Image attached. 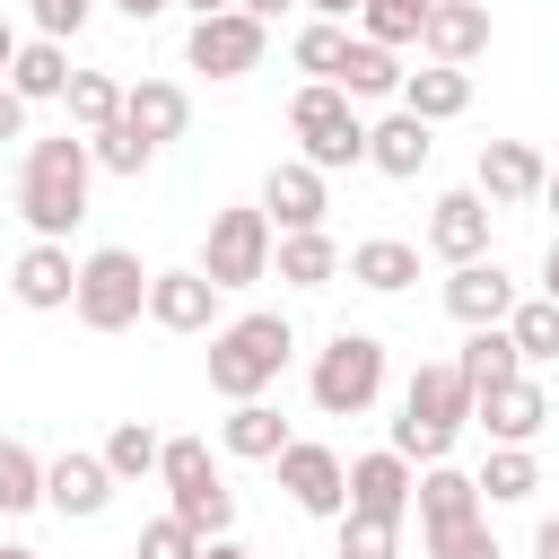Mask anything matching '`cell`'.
Instances as JSON below:
<instances>
[{
	"label": "cell",
	"mask_w": 559,
	"mask_h": 559,
	"mask_svg": "<svg viewBox=\"0 0 559 559\" xmlns=\"http://www.w3.org/2000/svg\"><path fill=\"white\" fill-rule=\"evenodd\" d=\"M87 183H96V148H87V131H79V140H70V131L35 140L26 166H17V218H26L35 236H61V245H70V227L87 218Z\"/></svg>",
	"instance_id": "cell-1"
},
{
	"label": "cell",
	"mask_w": 559,
	"mask_h": 559,
	"mask_svg": "<svg viewBox=\"0 0 559 559\" xmlns=\"http://www.w3.org/2000/svg\"><path fill=\"white\" fill-rule=\"evenodd\" d=\"M463 428H472V384H463V367H454V358H428V367L402 384L393 445H402L411 463H445Z\"/></svg>",
	"instance_id": "cell-2"
},
{
	"label": "cell",
	"mask_w": 559,
	"mask_h": 559,
	"mask_svg": "<svg viewBox=\"0 0 559 559\" xmlns=\"http://www.w3.org/2000/svg\"><path fill=\"white\" fill-rule=\"evenodd\" d=\"M288 349H297L288 314H236V323H218V332H210V393H227V402H262V393L280 384Z\"/></svg>",
	"instance_id": "cell-3"
},
{
	"label": "cell",
	"mask_w": 559,
	"mask_h": 559,
	"mask_svg": "<svg viewBox=\"0 0 559 559\" xmlns=\"http://www.w3.org/2000/svg\"><path fill=\"white\" fill-rule=\"evenodd\" d=\"M288 131H297L306 166H323V175L367 166V122H358V96H349V87H332V79H306V87L288 96Z\"/></svg>",
	"instance_id": "cell-4"
},
{
	"label": "cell",
	"mask_w": 559,
	"mask_h": 559,
	"mask_svg": "<svg viewBox=\"0 0 559 559\" xmlns=\"http://www.w3.org/2000/svg\"><path fill=\"white\" fill-rule=\"evenodd\" d=\"M70 314H79L87 332H131V323L148 314V271H140V253H131V245L79 253V297H70Z\"/></svg>",
	"instance_id": "cell-5"
},
{
	"label": "cell",
	"mask_w": 559,
	"mask_h": 559,
	"mask_svg": "<svg viewBox=\"0 0 559 559\" xmlns=\"http://www.w3.org/2000/svg\"><path fill=\"white\" fill-rule=\"evenodd\" d=\"M314 411L323 419H358V411H376V393H384V341L376 332H332L323 349H314Z\"/></svg>",
	"instance_id": "cell-6"
},
{
	"label": "cell",
	"mask_w": 559,
	"mask_h": 559,
	"mask_svg": "<svg viewBox=\"0 0 559 559\" xmlns=\"http://www.w3.org/2000/svg\"><path fill=\"white\" fill-rule=\"evenodd\" d=\"M157 480H166L175 515H183L201 542L236 524V489L218 480V463H210V445H201V437H166V454H157Z\"/></svg>",
	"instance_id": "cell-7"
},
{
	"label": "cell",
	"mask_w": 559,
	"mask_h": 559,
	"mask_svg": "<svg viewBox=\"0 0 559 559\" xmlns=\"http://www.w3.org/2000/svg\"><path fill=\"white\" fill-rule=\"evenodd\" d=\"M271 253H280V227H271L262 201H253V210H218L210 236H201V271H210L218 288H253V280H271Z\"/></svg>",
	"instance_id": "cell-8"
},
{
	"label": "cell",
	"mask_w": 559,
	"mask_h": 559,
	"mask_svg": "<svg viewBox=\"0 0 559 559\" xmlns=\"http://www.w3.org/2000/svg\"><path fill=\"white\" fill-rule=\"evenodd\" d=\"M262 52H271V17H253V9L192 17V35H183V61L210 79H245V70H262Z\"/></svg>",
	"instance_id": "cell-9"
},
{
	"label": "cell",
	"mask_w": 559,
	"mask_h": 559,
	"mask_svg": "<svg viewBox=\"0 0 559 559\" xmlns=\"http://www.w3.org/2000/svg\"><path fill=\"white\" fill-rule=\"evenodd\" d=\"M271 472H280V489H288V507H297V515H332V524H341V507H349V463H341L332 445L288 437Z\"/></svg>",
	"instance_id": "cell-10"
},
{
	"label": "cell",
	"mask_w": 559,
	"mask_h": 559,
	"mask_svg": "<svg viewBox=\"0 0 559 559\" xmlns=\"http://www.w3.org/2000/svg\"><path fill=\"white\" fill-rule=\"evenodd\" d=\"M114 489H122V480H114V463H105V454H87V445H70V454H52V463H44V507H52V515H70V524L105 515V507H114Z\"/></svg>",
	"instance_id": "cell-11"
},
{
	"label": "cell",
	"mask_w": 559,
	"mask_h": 559,
	"mask_svg": "<svg viewBox=\"0 0 559 559\" xmlns=\"http://www.w3.org/2000/svg\"><path fill=\"white\" fill-rule=\"evenodd\" d=\"M9 297H17L26 314H61V306L79 297V262H70V245H61V236H35V245L9 262Z\"/></svg>",
	"instance_id": "cell-12"
},
{
	"label": "cell",
	"mask_w": 559,
	"mask_h": 559,
	"mask_svg": "<svg viewBox=\"0 0 559 559\" xmlns=\"http://www.w3.org/2000/svg\"><path fill=\"white\" fill-rule=\"evenodd\" d=\"M218 280L192 262V271H148V323L157 332H210L218 323Z\"/></svg>",
	"instance_id": "cell-13"
},
{
	"label": "cell",
	"mask_w": 559,
	"mask_h": 559,
	"mask_svg": "<svg viewBox=\"0 0 559 559\" xmlns=\"http://www.w3.org/2000/svg\"><path fill=\"white\" fill-rule=\"evenodd\" d=\"M472 428H489V445H533L550 428V393L533 376H507V384H489L472 402Z\"/></svg>",
	"instance_id": "cell-14"
},
{
	"label": "cell",
	"mask_w": 559,
	"mask_h": 559,
	"mask_svg": "<svg viewBox=\"0 0 559 559\" xmlns=\"http://www.w3.org/2000/svg\"><path fill=\"white\" fill-rule=\"evenodd\" d=\"M542 148L533 140H480V166H472V183L489 192V210H524V201H542Z\"/></svg>",
	"instance_id": "cell-15"
},
{
	"label": "cell",
	"mask_w": 559,
	"mask_h": 559,
	"mask_svg": "<svg viewBox=\"0 0 559 559\" xmlns=\"http://www.w3.org/2000/svg\"><path fill=\"white\" fill-rule=\"evenodd\" d=\"M411 489H419V472H411V454H402V445H376V454H358V463H349V507H358V515L402 524V515H411Z\"/></svg>",
	"instance_id": "cell-16"
},
{
	"label": "cell",
	"mask_w": 559,
	"mask_h": 559,
	"mask_svg": "<svg viewBox=\"0 0 559 559\" xmlns=\"http://www.w3.org/2000/svg\"><path fill=\"white\" fill-rule=\"evenodd\" d=\"M262 210H271V227H280V236H297V227H323V210H332V192H323V166H306V157H280V166L262 175Z\"/></svg>",
	"instance_id": "cell-17"
},
{
	"label": "cell",
	"mask_w": 559,
	"mask_h": 559,
	"mask_svg": "<svg viewBox=\"0 0 559 559\" xmlns=\"http://www.w3.org/2000/svg\"><path fill=\"white\" fill-rule=\"evenodd\" d=\"M428 253H445V262H480V253H489V192H480V183L437 192V210H428Z\"/></svg>",
	"instance_id": "cell-18"
},
{
	"label": "cell",
	"mask_w": 559,
	"mask_h": 559,
	"mask_svg": "<svg viewBox=\"0 0 559 559\" xmlns=\"http://www.w3.org/2000/svg\"><path fill=\"white\" fill-rule=\"evenodd\" d=\"M445 314L463 323V332H480V323H507L515 314V280L480 253V262H454V280H445Z\"/></svg>",
	"instance_id": "cell-19"
},
{
	"label": "cell",
	"mask_w": 559,
	"mask_h": 559,
	"mask_svg": "<svg viewBox=\"0 0 559 559\" xmlns=\"http://www.w3.org/2000/svg\"><path fill=\"white\" fill-rule=\"evenodd\" d=\"M419 52H428V61L472 70V61L489 52V0H437V9H428V26H419Z\"/></svg>",
	"instance_id": "cell-20"
},
{
	"label": "cell",
	"mask_w": 559,
	"mask_h": 559,
	"mask_svg": "<svg viewBox=\"0 0 559 559\" xmlns=\"http://www.w3.org/2000/svg\"><path fill=\"white\" fill-rule=\"evenodd\" d=\"M428 131H437V122H419L411 105H402V114H384V122H367V166H376V175H393V183H411V175L428 166V148H437Z\"/></svg>",
	"instance_id": "cell-21"
},
{
	"label": "cell",
	"mask_w": 559,
	"mask_h": 559,
	"mask_svg": "<svg viewBox=\"0 0 559 559\" xmlns=\"http://www.w3.org/2000/svg\"><path fill=\"white\" fill-rule=\"evenodd\" d=\"M411 507H419V533H437V524H463V515H480V480H472V472H454V463H419V489H411Z\"/></svg>",
	"instance_id": "cell-22"
},
{
	"label": "cell",
	"mask_w": 559,
	"mask_h": 559,
	"mask_svg": "<svg viewBox=\"0 0 559 559\" xmlns=\"http://www.w3.org/2000/svg\"><path fill=\"white\" fill-rule=\"evenodd\" d=\"M358 288H376V297H402L411 280H419V245H402V236H367V245H349V262H341Z\"/></svg>",
	"instance_id": "cell-23"
},
{
	"label": "cell",
	"mask_w": 559,
	"mask_h": 559,
	"mask_svg": "<svg viewBox=\"0 0 559 559\" xmlns=\"http://www.w3.org/2000/svg\"><path fill=\"white\" fill-rule=\"evenodd\" d=\"M218 445H227L236 463H280V445H288V419H280L271 402H227V419H218Z\"/></svg>",
	"instance_id": "cell-24"
},
{
	"label": "cell",
	"mask_w": 559,
	"mask_h": 559,
	"mask_svg": "<svg viewBox=\"0 0 559 559\" xmlns=\"http://www.w3.org/2000/svg\"><path fill=\"white\" fill-rule=\"evenodd\" d=\"M122 122H140V131L166 148V140H183V122H192V96H183L175 79H140V87H122Z\"/></svg>",
	"instance_id": "cell-25"
},
{
	"label": "cell",
	"mask_w": 559,
	"mask_h": 559,
	"mask_svg": "<svg viewBox=\"0 0 559 559\" xmlns=\"http://www.w3.org/2000/svg\"><path fill=\"white\" fill-rule=\"evenodd\" d=\"M341 262H349V253H341L323 227H297V236H280V253H271V271H280L288 288H332Z\"/></svg>",
	"instance_id": "cell-26"
},
{
	"label": "cell",
	"mask_w": 559,
	"mask_h": 559,
	"mask_svg": "<svg viewBox=\"0 0 559 559\" xmlns=\"http://www.w3.org/2000/svg\"><path fill=\"white\" fill-rule=\"evenodd\" d=\"M9 87H17L26 105H44V96H70V44H61V35H35V44H17V61H9Z\"/></svg>",
	"instance_id": "cell-27"
},
{
	"label": "cell",
	"mask_w": 559,
	"mask_h": 559,
	"mask_svg": "<svg viewBox=\"0 0 559 559\" xmlns=\"http://www.w3.org/2000/svg\"><path fill=\"white\" fill-rule=\"evenodd\" d=\"M402 105H411L419 122H454V114L472 105V70H454V61H428V70H411V79H402Z\"/></svg>",
	"instance_id": "cell-28"
},
{
	"label": "cell",
	"mask_w": 559,
	"mask_h": 559,
	"mask_svg": "<svg viewBox=\"0 0 559 559\" xmlns=\"http://www.w3.org/2000/svg\"><path fill=\"white\" fill-rule=\"evenodd\" d=\"M454 367H463V384H472V402H480L489 384L524 376V349H515V332H507V323H480V332L463 341V358H454Z\"/></svg>",
	"instance_id": "cell-29"
},
{
	"label": "cell",
	"mask_w": 559,
	"mask_h": 559,
	"mask_svg": "<svg viewBox=\"0 0 559 559\" xmlns=\"http://www.w3.org/2000/svg\"><path fill=\"white\" fill-rule=\"evenodd\" d=\"M472 480H480V507H524L542 489V463H533V445H489V463Z\"/></svg>",
	"instance_id": "cell-30"
},
{
	"label": "cell",
	"mask_w": 559,
	"mask_h": 559,
	"mask_svg": "<svg viewBox=\"0 0 559 559\" xmlns=\"http://www.w3.org/2000/svg\"><path fill=\"white\" fill-rule=\"evenodd\" d=\"M402 61H393V44H376V35H349V61H341V79L332 87H349V96H402Z\"/></svg>",
	"instance_id": "cell-31"
},
{
	"label": "cell",
	"mask_w": 559,
	"mask_h": 559,
	"mask_svg": "<svg viewBox=\"0 0 559 559\" xmlns=\"http://www.w3.org/2000/svg\"><path fill=\"white\" fill-rule=\"evenodd\" d=\"M507 332H515L524 367H550V358H559V297H515Z\"/></svg>",
	"instance_id": "cell-32"
},
{
	"label": "cell",
	"mask_w": 559,
	"mask_h": 559,
	"mask_svg": "<svg viewBox=\"0 0 559 559\" xmlns=\"http://www.w3.org/2000/svg\"><path fill=\"white\" fill-rule=\"evenodd\" d=\"M26 507H44V454L0 437V515H26Z\"/></svg>",
	"instance_id": "cell-33"
},
{
	"label": "cell",
	"mask_w": 559,
	"mask_h": 559,
	"mask_svg": "<svg viewBox=\"0 0 559 559\" xmlns=\"http://www.w3.org/2000/svg\"><path fill=\"white\" fill-rule=\"evenodd\" d=\"M288 52H297L306 79H341V61H349V26H341V17H306Z\"/></svg>",
	"instance_id": "cell-34"
},
{
	"label": "cell",
	"mask_w": 559,
	"mask_h": 559,
	"mask_svg": "<svg viewBox=\"0 0 559 559\" xmlns=\"http://www.w3.org/2000/svg\"><path fill=\"white\" fill-rule=\"evenodd\" d=\"M70 122L79 131H105V122H122V79H105V70H70Z\"/></svg>",
	"instance_id": "cell-35"
},
{
	"label": "cell",
	"mask_w": 559,
	"mask_h": 559,
	"mask_svg": "<svg viewBox=\"0 0 559 559\" xmlns=\"http://www.w3.org/2000/svg\"><path fill=\"white\" fill-rule=\"evenodd\" d=\"M96 454L114 463V480H148V472H157V454H166V437H157L148 419H122V428H114Z\"/></svg>",
	"instance_id": "cell-36"
},
{
	"label": "cell",
	"mask_w": 559,
	"mask_h": 559,
	"mask_svg": "<svg viewBox=\"0 0 559 559\" xmlns=\"http://www.w3.org/2000/svg\"><path fill=\"white\" fill-rule=\"evenodd\" d=\"M87 148H96L105 175H140V166L157 157V140H148L140 122H105V131H87Z\"/></svg>",
	"instance_id": "cell-37"
},
{
	"label": "cell",
	"mask_w": 559,
	"mask_h": 559,
	"mask_svg": "<svg viewBox=\"0 0 559 559\" xmlns=\"http://www.w3.org/2000/svg\"><path fill=\"white\" fill-rule=\"evenodd\" d=\"M341 559H402V524L341 507Z\"/></svg>",
	"instance_id": "cell-38"
},
{
	"label": "cell",
	"mask_w": 559,
	"mask_h": 559,
	"mask_svg": "<svg viewBox=\"0 0 559 559\" xmlns=\"http://www.w3.org/2000/svg\"><path fill=\"white\" fill-rule=\"evenodd\" d=\"M428 559H507L498 533H489V507L463 515V524H437V533H428Z\"/></svg>",
	"instance_id": "cell-39"
},
{
	"label": "cell",
	"mask_w": 559,
	"mask_h": 559,
	"mask_svg": "<svg viewBox=\"0 0 559 559\" xmlns=\"http://www.w3.org/2000/svg\"><path fill=\"white\" fill-rule=\"evenodd\" d=\"M428 9H437V0H367V9H358V26H367L376 44H419Z\"/></svg>",
	"instance_id": "cell-40"
},
{
	"label": "cell",
	"mask_w": 559,
	"mask_h": 559,
	"mask_svg": "<svg viewBox=\"0 0 559 559\" xmlns=\"http://www.w3.org/2000/svg\"><path fill=\"white\" fill-rule=\"evenodd\" d=\"M131 559H201V533L166 507V515H148V524H140V550H131Z\"/></svg>",
	"instance_id": "cell-41"
},
{
	"label": "cell",
	"mask_w": 559,
	"mask_h": 559,
	"mask_svg": "<svg viewBox=\"0 0 559 559\" xmlns=\"http://www.w3.org/2000/svg\"><path fill=\"white\" fill-rule=\"evenodd\" d=\"M87 9H96V0H26V17H35V35H61V44H70L79 26H87Z\"/></svg>",
	"instance_id": "cell-42"
},
{
	"label": "cell",
	"mask_w": 559,
	"mask_h": 559,
	"mask_svg": "<svg viewBox=\"0 0 559 559\" xmlns=\"http://www.w3.org/2000/svg\"><path fill=\"white\" fill-rule=\"evenodd\" d=\"M17 131H26V96H17V87H0V140H17Z\"/></svg>",
	"instance_id": "cell-43"
},
{
	"label": "cell",
	"mask_w": 559,
	"mask_h": 559,
	"mask_svg": "<svg viewBox=\"0 0 559 559\" xmlns=\"http://www.w3.org/2000/svg\"><path fill=\"white\" fill-rule=\"evenodd\" d=\"M114 9H122V17H131V26H148V17H166V9H175V0H114Z\"/></svg>",
	"instance_id": "cell-44"
},
{
	"label": "cell",
	"mask_w": 559,
	"mask_h": 559,
	"mask_svg": "<svg viewBox=\"0 0 559 559\" xmlns=\"http://www.w3.org/2000/svg\"><path fill=\"white\" fill-rule=\"evenodd\" d=\"M533 559H559V515H542V533H533Z\"/></svg>",
	"instance_id": "cell-45"
},
{
	"label": "cell",
	"mask_w": 559,
	"mask_h": 559,
	"mask_svg": "<svg viewBox=\"0 0 559 559\" xmlns=\"http://www.w3.org/2000/svg\"><path fill=\"white\" fill-rule=\"evenodd\" d=\"M306 9H314V17H341V26H349V17L367 9V0H306Z\"/></svg>",
	"instance_id": "cell-46"
},
{
	"label": "cell",
	"mask_w": 559,
	"mask_h": 559,
	"mask_svg": "<svg viewBox=\"0 0 559 559\" xmlns=\"http://www.w3.org/2000/svg\"><path fill=\"white\" fill-rule=\"evenodd\" d=\"M201 559H253V550H245V542H227V533H210V542H201Z\"/></svg>",
	"instance_id": "cell-47"
},
{
	"label": "cell",
	"mask_w": 559,
	"mask_h": 559,
	"mask_svg": "<svg viewBox=\"0 0 559 559\" xmlns=\"http://www.w3.org/2000/svg\"><path fill=\"white\" fill-rule=\"evenodd\" d=\"M542 297H559V236H550V253H542Z\"/></svg>",
	"instance_id": "cell-48"
},
{
	"label": "cell",
	"mask_w": 559,
	"mask_h": 559,
	"mask_svg": "<svg viewBox=\"0 0 559 559\" xmlns=\"http://www.w3.org/2000/svg\"><path fill=\"white\" fill-rule=\"evenodd\" d=\"M236 9H253V17H280V9H306V0H236Z\"/></svg>",
	"instance_id": "cell-49"
},
{
	"label": "cell",
	"mask_w": 559,
	"mask_h": 559,
	"mask_svg": "<svg viewBox=\"0 0 559 559\" xmlns=\"http://www.w3.org/2000/svg\"><path fill=\"white\" fill-rule=\"evenodd\" d=\"M9 61H17V26L0 17V70H9Z\"/></svg>",
	"instance_id": "cell-50"
},
{
	"label": "cell",
	"mask_w": 559,
	"mask_h": 559,
	"mask_svg": "<svg viewBox=\"0 0 559 559\" xmlns=\"http://www.w3.org/2000/svg\"><path fill=\"white\" fill-rule=\"evenodd\" d=\"M175 9H192V17H218V9H236V0H175Z\"/></svg>",
	"instance_id": "cell-51"
},
{
	"label": "cell",
	"mask_w": 559,
	"mask_h": 559,
	"mask_svg": "<svg viewBox=\"0 0 559 559\" xmlns=\"http://www.w3.org/2000/svg\"><path fill=\"white\" fill-rule=\"evenodd\" d=\"M542 210H559V166H550V175H542Z\"/></svg>",
	"instance_id": "cell-52"
},
{
	"label": "cell",
	"mask_w": 559,
	"mask_h": 559,
	"mask_svg": "<svg viewBox=\"0 0 559 559\" xmlns=\"http://www.w3.org/2000/svg\"><path fill=\"white\" fill-rule=\"evenodd\" d=\"M0 559H44V550H26V542H0Z\"/></svg>",
	"instance_id": "cell-53"
}]
</instances>
